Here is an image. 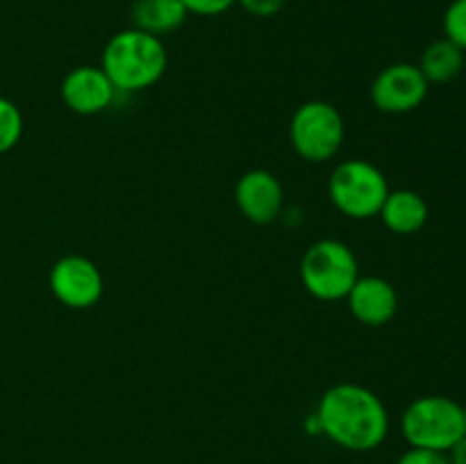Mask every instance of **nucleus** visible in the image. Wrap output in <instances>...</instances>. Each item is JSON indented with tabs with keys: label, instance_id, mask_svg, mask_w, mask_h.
<instances>
[{
	"label": "nucleus",
	"instance_id": "1",
	"mask_svg": "<svg viewBox=\"0 0 466 464\" xmlns=\"http://www.w3.org/2000/svg\"><path fill=\"white\" fill-rule=\"evenodd\" d=\"M319 432L349 450H373L390 432L385 403L371 389L353 382L335 385L321 396L317 414Z\"/></svg>",
	"mask_w": 466,
	"mask_h": 464
},
{
	"label": "nucleus",
	"instance_id": "2",
	"mask_svg": "<svg viewBox=\"0 0 466 464\" xmlns=\"http://www.w3.org/2000/svg\"><path fill=\"white\" fill-rule=\"evenodd\" d=\"M167 48L162 39L144 30H123L107 41L100 68L116 91H141L153 86L167 71Z\"/></svg>",
	"mask_w": 466,
	"mask_h": 464
},
{
	"label": "nucleus",
	"instance_id": "3",
	"mask_svg": "<svg viewBox=\"0 0 466 464\" xmlns=\"http://www.w3.org/2000/svg\"><path fill=\"white\" fill-rule=\"evenodd\" d=\"M400 430L412 449L449 453L466 435V408L449 396H421L403 412Z\"/></svg>",
	"mask_w": 466,
	"mask_h": 464
},
{
	"label": "nucleus",
	"instance_id": "4",
	"mask_svg": "<svg viewBox=\"0 0 466 464\" xmlns=\"http://www.w3.org/2000/svg\"><path fill=\"white\" fill-rule=\"evenodd\" d=\"M360 277L358 257L337 239H321L309 246L300 262V280L319 300H341Z\"/></svg>",
	"mask_w": 466,
	"mask_h": 464
},
{
	"label": "nucleus",
	"instance_id": "5",
	"mask_svg": "<svg viewBox=\"0 0 466 464\" xmlns=\"http://www.w3.org/2000/svg\"><path fill=\"white\" fill-rule=\"evenodd\" d=\"M328 194L341 214L364 221L380 214L390 185L380 168L367 159H346L332 171Z\"/></svg>",
	"mask_w": 466,
	"mask_h": 464
},
{
	"label": "nucleus",
	"instance_id": "6",
	"mask_svg": "<svg viewBox=\"0 0 466 464\" xmlns=\"http://www.w3.org/2000/svg\"><path fill=\"white\" fill-rule=\"evenodd\" d=\"M344 135L346 127L339 109L326 100L303 103L289 123L291 146L308 162H326L335 157L344 144Z\"/></svg>",
	"mask_w": 466,
	"mask_h": 464
},
{
	"label": "nucleus",
	"instance_id": "7",
	"mask_svg": "<svg viewBox=\"0 0 466 464\" xmlns=\"http://www.w3.org/2000/svg\"><path fill=\"white\" fill-rule=\"evenodd\" d=\"M103 289L98 267L82 255H66L50 268V291L59 303L71 309H86L96 305Z\"/></svg>",
	"mask_w": 466,
	"mask_h": 464
},
{
	"label": "nucleus",
	"instance_id": "8",
	"mask_svg": "<svg viewBox=\"0 0 466 464\" xmlns=\"http://www.w3.org/2000/svg\"><path fill=\"white\" fill-rule=\"evenodd\" d=\"M428 96V80L414 64H391L382 68L371 85V103L385 114L417 109Z\"/></svg>",
	"mask_w": 466,
	"mask_h": 464
},
{
	"label": "nucleus",
	"instance_id": "9",
	"mask_svg": "<svg viewBox=\"0 0 466 464\" xmlns=\"http://www.w3.org/2000/svg\"><path fill=\"white\" fill-rule=\"evenodd\" d=\"M235 200L239 212L250 223L267 226L280 217L282 205H285V191L273 173L255 168L239 177L235 187Z\"/></svg>",
	"mask_w": 466,
	"mask_h": 464
},
{
	"label": "nucleus",
	"instance_id": "10",
	"mask_svg": "<svg viewBox=\"0 0 466 464\" xmlns=\"http://www.w3.org/2000/svg\"><path fill=\"white\" fill-rule=\"evenodd\" d=\"M114 85L100 66H77L64 77L62 100L71 112L91 116L112 105Z\"/></svg>",
	"mask_w": 466,
	"mask_h": 464
},
{
	"label": "nucleus",
	"instance_id": "11",
	"mask_svg": "<svg viewBox=\"0 0 466 464\" xmlns=\"http://www.w3.org/2000/svg\"><path fill=\"white\" fill-rule=\"evenodd\" d=\"M350 314L369 328H380L396 317L399 296L391 282L378 276H360L353 289L349 291Z\"/></svg>",
	"mask_w": 466,
	"mask_h": 464
},
{
	"label": "nucleus",
	"instance_id": "12",
	"mask_svg": "<svg viewBox=\"0 0 466 464\" xmlns=\"http://www.w3.org/2000/svg\"><path fill=\"white\" fill-rule=\"evenodd\" d=\"M380 218L396 235H414L428 221V205L417 191H390L380 207Z\"/></svg>",
	"mask_w": 466,
	"mask_h": 464
},
{
	"label": "nucleus",
	"instance_id": "13",
	"mask_svg": "<svg viewBox=\"0 0 466 464\" xmlns=\"http://www.w3.org/2000/svg\"><path fill=\"white\" fill-rule=\"evenodd\" d=\"M187 16L189 12L180 0H135L132 5V23L137 30L155 36L171 35L187 21Z\"/></svg>",
	"mask_w": 466,
	"mask_h": 464
},
{
	"label": "nucleus",
	"instance_id": "14",
	"mask_svg": "<svg viewBox=\"0 0 466 464\" xmlns=\"http://www.w3.org/2000/svg\"><path fill=\"white\" fill-rule=\"evenodd\" d=\"M464 66V50L460 45H455L451 39H437L423 50L421 55V68L423 77L435 85H444V82H451L453 77L460 76Z\"/></svg>",
	"mask_w": 466,
	"mask_h": 464
},
{
	"label": "nucleus",
	"instance_id": "15",
	"mask_svg": "<svg viewBox=\"0 0 466 464\" xmlns=\"http://www.w3.org/2000/svg\"><path fill=\"white\" fill-rule=\"evenodd\" d=\"M23 132V116L16 105L0 98V153H7L18 144Z\"/></svg>",
	"mask_w": 466,
	"mask_h": 464
},
{
	"label": "nucleus",
	"instance_id": "16",
	"mask_svg": "<svg viewBox=\"0 0 466 464\" xmlns=\"http://www.w3.org/2000/svg\"><path fill=\"white\" fill-rule=\"evenodd\" d=\"M444 32L446 39L466 53V0H453L444 12Z\"/></svg>",
	"mask_w": 466,
	"mask_h": 464
},
{
	"label": "nucleus",
	"instance_id": "17",
	"mask_svg": "<svg viewBox=\"0 0 466 464\" xmlns=\"http://www.w3.org/2000/svg\"><path fill=\"white\" fill-rule=\"evenodd\" d=\"M187 7V12L196 14V16H218L226 14L237 0H180Z\"/></svg>",
	"mask_w": 466,
	"mask_h": 464
},
{
	"label": "nucleus",
	"instance_id": "18",
	"mask_svg": "<svg viewBox=\"0 0 466 464\" xmlns=\"http://www.w3.org/2000/svg\"><path fill=\"white\" fill-rule=\"evenodd\" d=\"M396 464H451L449 455L440 453V450L428 449H412L410 446L408 453H403Z\"/></svg>",
	"mask_w": 466,
	"mask_h": 464
},
{
	"label": "nucleus",
	"instance_id": "19",
	"mask_svg": "<svg viewBox=\"0 0 466 464\" xmlns=\"http://www.w3.org/2000/svg\"><path fill=\"white\" fill-rule=\"evenodd\" d=\"M237 5H241V7H244L248 14H253V16L268 18V16H276L278 12H282L287 0H237Z\"/></svg>",
	"mask_w": 466,
	"mask_h": 464
},
{
	"label": "nucleus",
	"instance_id": "20",
	"mask_svg": "<svg viewBox=\"0 0 466 464\" xmlns=\"http://www.w3.org/2000/svg\"><path fill=\"white\" fill-rule=\"evenodd\" d=\"M449 462L451 464H466V435L453 446V449L449 450Z\"/></svg>",
	"mask_w": 466,
	"mask_h": 464
}]
</instances>
